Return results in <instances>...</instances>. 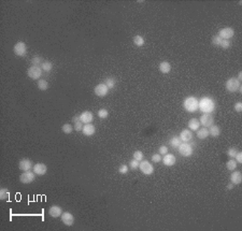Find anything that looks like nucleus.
<instances>
[{
  "label": "nucleus",
  "mask_w": 242,
  "mask_h": 231,
  "mask_svg": "<svg viewBox=\"0 0 242 231\" xmlns=\"http://www.w3.org/2000/svg\"><path fill=\"white\" fill-rule=\"evenodd\" d=\"M42 70L41 66H31L30 68H28L27 70V75L32 80H39L42 75Z\"/></svg>",
  "instance_id": "nucleus-6"
},
{
  "label": "nucleus",
  "mask_w": 242,
  "mask_h": 231,
  "mask_svg": "<svg viewBox=\"0 0 242 231\" xmlns=\"http://www.w3.org/2000/svg\"><path fill=\"white\" fill-rule=\"evenodd\" d=\"M208 130H209V134H210L211 137L216 138V137H219V135L221 134V129H219V126H216V125L210 126Z\"/></svg>",
  "instance_id": "nucleus-23"
},
{
  "label": "nucleus",
  "mask_w": 242,
  "mask_h": 231,
  "mask_svg": "<svg viewBox=\"0 0 242 231\" xmlns=\"http://www.w3.org/2000/svg\"><path fill=\"white\" fill-rule=\"evenodd\" d=\"M169 143H170V145H171L172 147L177 148L180 146V144L182 143V141H181V139H180V137H177V135H173L171 139H170Z\"/></svg>",
  "instance_id": "nucleus-26"
},
{
  "label": "nucleus",
  "mask_w": 242,
  "mask_h": 231,
  "mask_svg": "<svg viewBox=\"0 0 242 231\" xmlns=\"http://www.w3.org/2000/svg\"><path fill=\"white\" fill-rule=\"evenodd\" d=\"M61 130H63V132L66 133V134H70V133L72 132L73 128H72V126H71L69 123H66V124H64V125H63Z\"/></svg>",
  "instance_id": "nucleus-32"
},
{
  "label": "nucleus",
  "mask_w": 242,
  "mask_h": 231,
  "mask_svg": "<svg viewBox=\"0 0 242 231\" xmlns=\"http://www.w3.org/2000/svg\"><path fill=\"white\" fill-rule=\"evenodd\" d=\"M152 161L153 163H161V154H154V155H152Z\"/></svg>",
  "instance_id": "nucleus-43"
},
{
  "label": "nucleus",
  "mask_w": 242,
  "mask_h": 231,
  "mask_svg": "<svg viewBox=\"0 0 242 231\" xmlns=\"http://www.w3.org/2000/svg\"><path fill=\"white\" fill-rule=\"evenodd\" d=\"M230 182H232L234 185H239L242 182V174L240 171L234 170L232 173L230 174Z\"/></svg>",
  "instance_id": "nucleus-18"
},
{
  "label": "nucleus",
  "mask_w": 242,
  "mask_h": 231,
  "mask_svg": "<svg viewBox=\"0 0 242 231\" xmlns=\"http://www.w3.org/2000/svg\"><path fill=\"white\" fill-rule=\"evenodd\" d=\"M93 119H94V114L90 111H84L80 114V121L86 125V124H92Z\"/></svg>",
  "instance_id": "nucleus-12"
},
{
  "label": "nucleus",
  "mask_w": 242,
  "mask_h": 231,
  "mask_svg": "<svg viewBox=\"0 0 242 231\" xmlns=\"http://www.w3.org/2000/svg\"><path fill=\"white\" fill-rule=\"evenodd\" d=\"M139 165H140V161L136 160V159H132V160H130V163H129L130 170H137V169H139Z\"/></svg>",
  "instance_id": "nucleus-36"
},
{
  "label": "nucleus",
  "mask_w": 242,
  "mask_h": 231,
  "mask_svg": "<svg viewBox=\"0 0 242 231\" xmlns=\"http://www.w3.org/2000/svg\"><path fill=\"white\" fill-rule=\"evenodd\" d=\"M183 108L190 113H195L199 110V100L194 96L186 97L183 101Z\"/></svg>",
  "instance_id": "nucleus-2"
},
{
  "label": "nucleus",
  "mask_w": 242,
  "mask_h": 231,
  "mask_svg": "<svg viewBox=\"0 0 242 231\" xmlns=\"http://www.w3.org/2000/svg\"><path fill=\"white\" fill-rule=\"evenodd\" d=\"M226 168H227L228 170H230V171L236 170V168H237V161L235 160V159H230V160H228L227 163H226Z\"/></svg>",
  "instance_id": "nucleus-31"
},
{
  "label": "nucleus",
  "mask_w": 242,
  "mask_h": 231,
  "mask_svg": "<svg viewBox=\"0 0 242 231\" xmlns=\"http://www.w3.org/2000/svg\"><path fill=\"white\" fill-rule=\"evenodd\" d=\"M179 137L182 142H190V141H192V139H193V132H192V130H190V129H184L181 131Z\"/></svg>",
  "instance_id": "nucleus-19"
},
{
  "label": "nucleus",
  "mask_w": 242,
  "mask_h": 231,
  "mask_svg": "<svg viewBox=\"0 0 242 231\" xmlns=\"http://www.w3.org/2000/svg\"><path fill=\"white\" fill-rule=\"evenodd\" d=\"M237 153H238V150H237L236 147H230L227 150V152H226V154H227L228 157H230V158L234 159L235 156L237 155Z\"/></svg>",
  "instance_id": "nucleus-35"
},
{
  "label": "nucleus",
  "mask_w": 242,
  "mask_h": 231,
  "mask_svg": "<svg viewBox=\"0 0 242 231\" xmlns=\"http://www.w3.org/2000/svg\"><path fill=\"white\" fill-rule=\"evenodd\" d=\"M235 111H236V112H242V102H237L236 104H235Z\"/></svg>",
  "instance_id": "nucleus-45"
},
{
  "label": "nucleus",
  "mask_w": 242,
  "mask_h": 231,
  "mask_svg": "<svg viewBox=\"0 0 242 231\" xmlns=\"http://www.w3.org/2000/svg\"><path fill=\"white\" fill-rule=\"evenodd\" d=\"M215 101L211 97H202L199 100V110L206 114H211L215 110Z\"/></svg>",
  "instance_id": "nucleus-1"
},
{
  "label": "nucleus",
  "mask_w": 242,
  "mask_h": 231,
  "mask_svg": "<svg viewBox=\"0 0 242 231\" xmlns=\"http://www.w3.org/2000/svg\"><path fill=\"white\" fill-rule=\"evenodd\" d=\"M60 218H61V221H63L66 226H69L70 227V226H72L73 224H74V216H73L70 212H63Z\"/></svg>",
  "instance_id": "nucleus-14"
},
{
  "label": "nucleus",
  "mask_w": 242,
  "mask_h": 231,
  "mask_svg": "<svg viewBox=\"0 0 242 231\" xmlns=\"http://www.w3.org/2000/svg\"><path fill=\"white\" fill-rule=\"evenodd\" d=\"M132 41H134V44L136 46H138V47H141V46L144 45V43H145V40H144V38L142 37V35H135L134 39H132Z\"/></svg>",
  "instance_id": "nucleus-25"
},
{
  "label": "nucleus",
  "mask_w": 242,
  "mask_h": 231,
  "mask_svg": "<svg viewBox=\"0 0 242 231\" xmlns=\"http://www.w3.org/2000/svg\"><path fill=\"white\" fill-rule=\"evenodd\" d=\"M61 214H63V210L59 205H52L50 208H48V215L51 217H54V218H57V217H60Z\"/></svg>",
  "instance_id": "nucleus-17"
},
{
  "label": "nucleus",
  "mask_w": 242,
  "mask_h": 231,
  "mask_svg": "<svg viewBox=\"0 0 242 231\" xmlns=\"http://www.w3.org/2000/svg\"><path fill=\"white\" fill-rule=\"evenodd\" d=\"M158 154L164 155L165 156L166 154H168V147L166 145H161V147L158 148Z\"/></svg>",
  "instance_id": "nucleus-41"
},
{
  "label": "nucleus",
  "mask_w": 242,
  "mask_h": 231,
  "mask_svg": "<svg viewBox=\"0 0 242 231\" xmlns=\"http://www.w3.org/2000/svg\"><path fill=\"white\" fill-rule=\"evenodd\" d=\"M230 45H232V43H230L229 40H222V43L219 45V47H222L223 50H227V48L230 47Z\"/></svg>",
  "instance_id": "nucleus-40"
},
{
  "label": "nucleus",
  "mask_w": 242,
  "mask_h": 231,
  "mask_svg": "<svg viewBox=\"0 0 242 231\" xmlns=\"http://www.w3.org/2000/svg\"><path fill=\"white\" fill-rule=\"evenodd\" d=\"M82 132H83L84 135L86 137H92L95 132H96V127L92 124H86V125L83 126V129H82Z\"/></svg>",
  "instance_id": "nucleus-20"
},
{
  "label": "nucleus",
  "mask_w": 242,
  "mask_h": 231,
  "mask_svg": "<svg viewBox=\"0 0 242 231\" xmlns=\"http://www.w3.org/2000/svg\"><path fill=\"white\" fill-rule=\"evenodd\" d=\"M234 186H235L234 184H232V183H230V184H228V185H227V187H226V188H227L228 190H230V189H232V188H234Z\"/></svg>",
  "instance_id": "nucleus-47"
},
{
  "label": "nucleus",
  "mask_w": 242,
  "mask_h": 231,
  "mask_svg": "<svg viewBox=\"0 0 242 231\" xmlns=\"http://www.w3.org/2000/svg\"><path fill=\"white\" fill-rule=\"evenodd\" d=\"M139 169L144 175H151L154 173V167H153L152 163L148 160H142L140 161L139 165Z\"/></svg>",
  "instance_id": "nucleus-7"
},
{
  "label": "nucleus",
  "mask_w": 242,
  "mask_h": 231,
  "mask_svg": "<svg viewBox=\"0 0 242 231\" xmlns=\"http://www.w3.org/2000/svg\"><path fill=\"white\" fill-rule=\"evenodd\" d=\"M13 51H14V54L19 57H24L27 54V45H26L25 42L19 41L17 43H15V45L13 46Z\"/></svg>",
  "instance_id": "nucleus-5"
},
{
  "label": "nucleus",
  "mask_w": 242,
  "mask_h": 231,
  "mask_svg": "<svg viewBox=\"0 0 242 231\" xmlns=\"http://www.w3.org/2000/svg\"><path fill=\"white\" fill-rule=\"evenodd\" d=\"M82 129H83V123H82L81 121L74 123V130L75 131H82Z\"/></svg>",
  "instance_id": "nucleus-42"
},
{
  "label": "nucleus",
  "mask_w": 242,
  "mask_h": 231,
  "mask_svg": "<svg viewBox=\"0 0 242 231\" xmlns=\"http://www.w3.org/2000/svg\"><path fill=\"white\" fill-rule=\"evenodd\" d=\"M97 115H98L99 118L104 119L109 116V111L106 110V109H100V110L98 111V113H97Z\"/></svg>",
  "instance_id": "nucleus-34"
},
{
  "label": "nucleus",
  "mask_w": 242,
  "mask_h": 231,
  "mask_svg": "<svg viewBox=\"0 0 242 231\" xmlns=\"http://www.w3.org/2000/svg\"><path fill=\"white\" fill-rule=\"evenodd\" d=\"M177 151H179L180 155H182L183 157H190L193 155V153H194L193 146L190 144H188L187 142L180 144V146L177 147Z\"/></svg>",
  "instance_id": "nucleus-4"
},
{
  "label": "nucleus",
  "mask_w": 242,
  "mask_h": 231,
  "mask_svg": "<svg viewBox=\"0 0 242 231\" xmlns=\"http://www.w3.org/2000/svg\"><path fill=\"white\" fill-rule=\"evenodd\" d=\"M209 130H208V128H206V127H203V128H201V129H198L197 130V138L198 139H200V140H205V139H207V138L209 137Z\"/></svg>",
  "instance_id": "nucleus-24"
},
{
  "label": "nucleus",
  "mask_w": 242,
  "mask_h": 231,
  "mask_svg": "<svg viewBox=\"0 0 242 231\" xmlns=\"http://www.w3.org/2000/svg\"><path fill=\"white\" fill-rule=\"evenodd\" d=\"M159 71H161V73L167 74V73H169L170 71H171V65H170L168 61H161V63L159 64Z\"/></svg>",
  "instance_id": "nucleus-22"
},
{
  "label": "nucleus",
  "mask_w": 242,
  "mask_h": 231,
  "mask_svg": "<svg viewBox=\"0 0 242 231\" xmlns=\"http://www.w3.org/2000/svg\"><path fill=\"white\" fill-rule=\"evenodd\" d=\"M35 173L31 171H25L19 175V181L23 184H30L35 179Z\"/></svg>",
  "instance_id": "nucleus-8"
},
{
  "label": "nucleus",
  "mask_w": 242,
  "mask_h": 231,
  "mask_svg": "<svg viewBox=\"0 0 242 231\" xmlns=\"http://www.w3.org/2000/svg\"><path fill=\"white\" fill-rule=\"evenodd\" d=\"M143 157H144V155L141 151H136V152L134 153V159H136V160L142 161L143 160Z\"/></svg>",
  "instance_id": "nucleus-37"
},
{
  "label": "nucleus",
  "mask_w": 242,
  "mask_h": 231,
  "mask_svg": "<svg viewBox=\"0 0 242 231\" xmlns=\"http://www.w3.org/2000/svg\"><path fill=\"white\" fill-rule=\"evenodd\" d=\"M237 80H238L239 82H241V80H242V71H240V72L238 73V79H237Z\"/></svg>",
  "instance_id": "nucleus-48"
},
{
  "label": "nucleus",
  "mask_w": 242,
  "mask_h": 231,
  "mask_svg": "<svg viewBox=\"0 0 242 231\" xmlns=\"http://www.w3.org/2000/svg\"><path fill=\"white\" fill-rule=\"evenodd\" d=\"M38 85V88H39L40 90H43V92H45V90H48V82L45 81V80H39L37 83Z\"/></svg>",
  "instance_id": "nucleus-27"
},
{
  "label": "nucleus",
  "mask_w": 242,
  "mask_h": 231,
  "mask_svg": "<svg viewBox=\"0 0 242 231\" xmlns=\"http://www.w3.org/2000/svg\"><path fill=\"white\" fill-rule=\"evenodd\" d=\"M217 35H219V38H222L223 40H229V39H232V38L235 35V30L232 29V27L222 28V29L219 30Z\"/></svg>",
  "instance_id": "nucleus-9"
},
{
  "label": "nucleus",
  "mask_w": 242,
  "mask_h": 231,
  "mask_svg": "<svg viewBox=\"0 0 242 231\" xmlns=\"http://www.w3.org/2000/svg\"><path fill=\"white\" fill-rule=\"evenodd\" d=\"M240 82L236 79V77H230L226 81L225 83V88L227 89V92L229 93H236L237 90H239L240 88Z\"/></svg>",
  "instance_id": "nucleus-3"
},
{
  "label": "nucleus",
  "mask_w": 242,
  "mask_h": 231,
  "mask_svg": "<svg viewBox=\"0 0 242 231\" xmlns=\"http://www.w3.org/2000/svg\"><path fill=\"white\" fill-rule=\"evenodd\" d=\"M19 168L21 169L22 171H30L31 169H34V165H32V161L28 158H23L21 161L19 163Z\"/></svg>",
  "instance_id": "nucleus-13"
},
{
  "label": "nucleus",
  "mask_w": 242,
  "mask_h": 231,
  "mask_svg": "<svg viewBox=\"0 0 242 231\" xmlns=\"http://www.w3.org/2000/svg\"><path fill=\"white\" fill-rule=\"evenodd\" d=\"M34 172L37 175H39V176H42V175L46 174V172H48V166L42 163H35L34 166Z\"/></svg>",
  "instance_id": "nucleus-15"
},
{
  "label": "nucleus",
  "mask_w": 242,
  "mask_h": 231,
  "mask_svg": "<svg viewBox=\"0 0 242 231\" xmlns=\"http://www.w3.org/2000/svg\"><path fill=\"white\" fill-rule=\"evenodd\" d=\"M199 122H200L201 126H203V127H206V128H209L210 126H212L213 124H214V118H213V116L211 114H206V113H203V114L201 115L200 118H199Z\"/></svg>",
  "instance_id": "nucleus-11"
},
{
  "label": "nucleus",
  "mask_w": 242,
  "mask_h": 231,
  "mask_svg": "<svg viewBox=\"0 0 242 231\" xmlns=\"http://www.w3.org/2000/svg\"><path fill=\"white\" fill-rule=\"evenodd\" d=\"M161 161H163L164 166H167V167H172L175 165L177 163V158L173 154H166L165 156L161 158Z\"/></svg>",
  "instance_id": "nucleus-16"
},
{
  "label": "nucleus",
  "mask_w": 242,
  "mask_h": 231,
  "mask_svg": "<svg viewBox=\"0 0 242 231\" xmlns=\"http://www.w3.org/2000/svg\"><path fill=\"white\" fill-rule=\"evenodd\" d=\"M234 159H236L237 163H242V153H241V152L237 153V155L235 156Z\"/></svg>",
  "instance_id": "nucleus-44"
},
{
  "label": "nucleus",
  "mask_w": 242,
  "mask_h": 231,
  "mask_svg": "<svg viewBox=\"0 0 242 231\" xmlns=\"http://www.w3.org/2000/svg\"><path fill=\"white\" fill-rule=\"evenodd\" d=\"M104 84L108 86L109 89H112V88L115 87V84H116V81H115L114 77H106L104 80Z\"/></svg>",
  "instance_id": "nucleus-29"
},
{
  "label": "nucleus",
  "mask_w": 242,
  "mask_h": 231,
  "mask_svg": "<svg viewBox=\"0 0 242 231\" xmlns=\"http://www.w3.org/2000/svg\"><path fill=\"white\" fill-rule=\"evenodd\" d=\"M53 63H51V61H48V60H46V61H43V64L41 65V68H42V70L44 71V72H51L52 71V69H53Z\"/></svg>",
  "instance_id": "nucleus-28"
},
{
  "label": "nucleus",
  "mask_w": 242,
  "mask_h": 231,
  "mask_svg": "<svg viewBox=\"0 0 242 231\" xmlns=\"http://www.w3.org/2000/svg\"><path fill=\"white\" fill-rule=\"evenodd\" d=\"M43 58H42L41 56H38V55H35L31 58V65L32 66H40L43 64Z\"/></svg>",
  "instance_id": "nucleus-30"
},
{
  "label": "nucleus",
  "mask_w": 242,
  "mask_h": 231,
  "mask_svg": "<svg viewBox=\"0 0 242 231\" xmlns=\"http://www.w3.org/2000/svg\"><path fill=\"white\" fill-rule=\"evenodd\" d=\"M199 126H201L199 119L190 118V121H188V128H190V130H192V131H197V130L199 129Z\"/></svg>",
  "instance_id": "nucleus-21"
},
{
  "label": "nucleus",
  "mask_w": 242,
  "mask_h": 231,
  "mask_svg": "<svg viewBox=\"0 0 242 231\" xmlns=\"http://www.w3.org/2000/svg\"><path fill=\"white\" fill-rule=\"evenodd\" d=\"M72 122H73V124L77 123V122H80V115H74L72 118Z\"/></svg>",
  "instance_id": "nucleus-46"
},
{
  "label": "nucleus",
  "mask_w": 242,
  "mask_h": 231,
  "mask_svg": "<svg viewBox=\"0 0 242 231\" xmlns=\"http://www.w3.org/2000/svg\"><path fill=\"white\" fill-rule=\"evenodd\" d=\"M128 171H129V166L127 165H121L119 168V174H127Z\"/></svg>",
  "instance_id": "nucleus-38"
},
{
  "label": "nucleus",
  "mask_w": 242,
  "mask_h": 231,
  "mask_svg": "<svg viewBox=\"0 0 242 231\" xmlns=\"http://www.w3.org/2000/svg\"><path fill=\"white\" fill-rule=\"evenodd\" d=\"M9 196H10V192L6 188H1L0 189V199L1 200H8Z\"/></svg>",
  "instance_id": "nucleus-33"
},
{
  "label": "nucleus",
  "mask_w": 242,
  "mask_h": 231,
  "mask_svg": "<svg viewBox=\"0 0 242 231\" xmlns=\"http://www.w3.org/2000/svg\"><path fill=\"white\" fill-rule=\"evenodd\" d=\"M222 38H219V35H213V38H212V44L214 46H219L221 45V43H222Z\"/></svg>",
  "instance_id": "nucleus-39"
},
{
  "label": "nucleus",
  "mask_w": 242,
  "mask_h": 231,
  "mask_svg": "<svg viewBox=\"0 0 242 231\" xmlns=\"http://www.w3.org/2000/svg\"><path fill=\"white\" fill-rule=\"evenodd\" d=\"M109 90H110V89H109L108 86H106L104 83L98 84V85H96V86H95V88H94L95 95H96V96H98V97H106V95L109 94Z\"/></svg>",
  "instance_id": "nucleus-10"
}]
</instances>
